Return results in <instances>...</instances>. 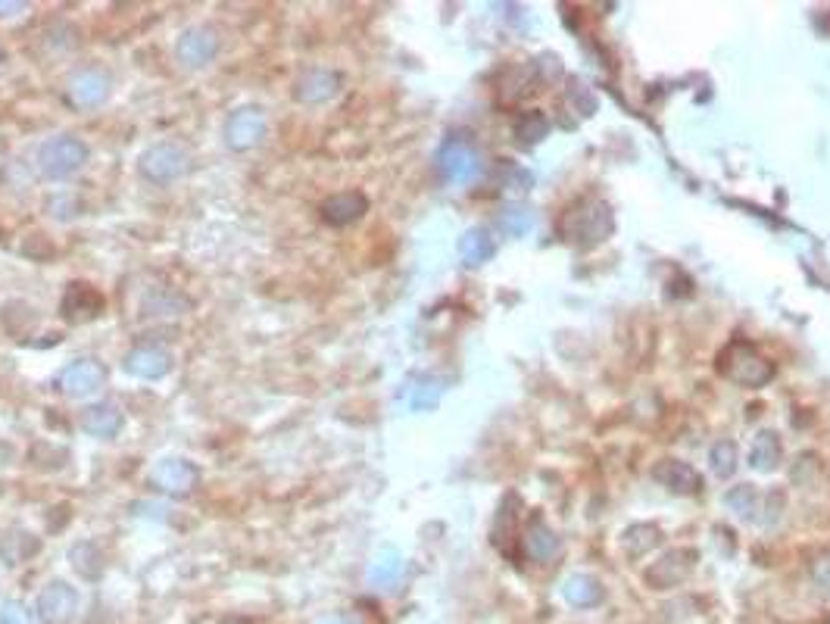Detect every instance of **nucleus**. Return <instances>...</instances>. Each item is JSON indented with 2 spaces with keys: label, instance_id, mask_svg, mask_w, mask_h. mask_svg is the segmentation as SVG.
<instances>
[{
  "label": "nucleus",
  "instance_id": "obj_15",
  "mask_svg": "<svg viewBox=\"0 0 830 624\" xmlns=\"http://www.w3.org/2000/svg\"><path fill=\"white\" fill-rule=\"evenodd\" d=\"M41 553V537H35L29 528H7L4 537H0V562L7 568H19L29 559H35Z\"/></svg>",
  "mask_w": 830,
  "mask_h": 624
},
{
  "label": "nucleus",
  "instance_id": "obj_20",
  "mask_svg": "<svg viewBox=\"0 0 830 624\" xmlns=\"http://www.w3.org/2000/svg\"><path fill=\"white\" fill-rule=\"evenodd\" d=\"M69 562L85 581H97L103 575V550L94 540H79L69 546Z\"/></svg>",
  "mask_w": 830,
  "mask_h": 624
},
{
  "label": "nucleus",
  "instance_id": "obj_36",
  "mask_svg": "<svg viewBox=\"0 0 830 624\" xmlns=\"http://www.w3.org/2000/svg\"><path fill=\"white\" fill-rule=\"evenodd\" d=\"M222 624H253V621H247L244 615H231V618H225Z\"/></svg>",
  "mask_w": 830,
  "mask_h": 624
},
{
  "label": "nucleus",
  "instance_id": "obj_25",
  "mask_svg": "<svg viewBox=\"0 0 830 624\" xmlns=\"http://www.w3.org/2000/svg\"><path fill=\"white\" fill-rule=\"evenodd\" d=\"M400 575H403V559L397 556V553H384L378 562H372V568H369V581L375 584V587H384V590H391L397 581H400Z\"/></svg>",
  "mask_w": 830,
  "mask_h": 624
},
{
  "label": "nucleus",
  "instance_id": "obj_23",
  "mask_svg": "<svg viewBox=\"0 0 830 624\" xmlns=\"http://www.w3.org/2000/svg\"><path fill=\"white\" fill-rule=\"evenodd\" d=\"M525 546H528V556H531V559H537V562H550V559L559 553V537L537 518V522L528 528Z\"/></svg>",
  "mask_w": 830,
  "mask_h": 624
},
{
  "label": "nucleus",
  "instance_id": "obj_8",
  "mask_svg": "<svg viewBox=\"0 0 830 624\" xmlns=\"http://www.w3.org/2000/svg\"><path fill=\"white\" fill-rule=\"evenodd\" d=\"M266 138V113L259 107H241L225 122V144L235 153H247Z\"/></svg>",
  "mask_w": 830,
  "mask_h": 624
},
{
  "label": "nucleus",
  "instance_id": "obj_16",
  "mask_svg": "<svg viewBox=\"0 0 830 624\" xmlns=\"http://www.w3.org/2000/svg\"><path fill=\"white\" fill-rule=\"evenodd\" d=\"M369 210V200L362 191H344V194H334L322 203V219L334 228H344V225H353L356 219H362V213Z\"/></svg>",
  "mask_w": 830,
  "mask_h": 624
},
{
  "label": "nucleus",
  "instance_id": "obj_12",
  "mask_svg": "<svg viewBox=\"0 0 830 624\" xmlns=\"http://www.w3.org/2000/svg\"><path fill=\"white\" fill-rule=\"evenodd\" d=\"M337 91H341V72H334L328 66H313V69H306L300 78H297V85H294V100L300 103H325L331 100Z\"/></svg>",
  "mask_w": 830,
  "mask_h": 624
},
{
  "label": "nucleus",
  "instance_id": "obj_28",
  "mask_svg": "<svg viewBox=\"0 0 830 624\" xmlns=\"http://www.w3.org/2000/svg\"><path fill=\"white\" fill-rule=\"evenodd\" d=\"M712 468H715V475H721V478H728L737 468V447L731 444V440H718V444L712 447Z\"/></svg>",
  "mask_w": 830,
  "mask_h": 624
},
{
  "label": "nucleus",
  "instance_id": "obj_34",
  "mask_svg": "<svg viewBox=\"0 0 830 624\" xmlns=\"http://www.w3.org/2000/svg\"><path fill=\"white\" fill-rule=\"evenodd\" d=\"M29 4H19V0H0V16H16V13H25Z\"/></svg>",
  "mask_w": 830,
  "mask_h": 624
},
{
  "label": "nucleus",
  "instance_id": "obj_14",
  "mask_svg": "<svg viewBox=\"0 0 830 624\" xmlns=\"http://www.w3.org/2000/svg\"><path fill=\"white\" fill-rule=\"evenodd\" d=\"M122 366H125L128 375H135V378H141V381H157V378L169 375V369H172V353L163 350V347H153V344L135 347L132 353L125 356Z\"/></svg>",
  "mask_w": 830,
  "mask_h": 624
},
{
  "label": "nucleus",
  "instance_id": "obj_24",
  "mask_svg": "<svg viewBox=\"0 0 830 624\" xmlns=\"http://www.w3.org/2000/svg\"><path fill=\"white\" fill-rule=\"evenodd\" d=\"M749 462H752V468H759V472H771V468L781 462V440H777L774 431H762L756 437V444H752V453H749Z\"/></svg>",
  "mask_w": 830,
  "mask_h": 624
},
{
  "label": "nucleus",
  "instance_id": "obj_17",
  "mask_svg": "<svg viewBox=\"0 0 830 624\" xmlns=\"http://www.w3.org/2000/svg\"><path fill=\"white\" fill-rule=\"evenodd\" d=\"M122 428V409L110 400L94 403L82 412V431L91 437H116Z\"/></svg>",
  "mask_w": 830,
  "mask_h": 624
},
{
  "label": "nucleus",
  "instance_id": "obj_13",
  "mask_svg": "<svg viewBox=\"0 0 830 624\" xmlns=\"http://www.w3.org/2000/svg\"><path fill=\"white\" fill-rule=\"evenodd\" d=\"M60 312H63L66 322H75V325L91 322V319H97L100 312H103V297L91 288V284L75 281V284H69L66 294H63Z\"/></svg>",
  "mask_w": 830,
  "mask_h": 624
},
{
  "label": "nucleus",
  "instance_id": "obj_7",
  "mask_svg": "<svg viewBox=\"0 0 830 624\" xmlns=\"http://www.w3.org/2000/svg\"><path fill=\"white\" fill-rule=\"evenodd\" d=\"M110 75L97 69V66H88V69H79L72 78H69V85H66V97L75 110H97L107 103L110 97Z\"/></svg>",
  "mask_w": 830,
  "mask_h": 624
},
{
  "label": "nucleus",
  "instance_id": "obj_9",
  "mask_svg": "<svg viewBox=\"0 0 830 624\" xmlns=\"http://www.w3.org/2000/svg\"><path fill=\"white\" fill-rule=\"evenodd\" d=\"M219 54V32L213 25H191L181 32L175 44V57L185 69H200L206 63H213Z\"/></svg>",
  "mask_w": 830,
  "mask_h": 624
},
{
  "label": "nucleus",
  "instance_id": "obj_3",
  "mask_svg": "<svg viewBox=\"0 0 830 624\" xmlns=\"http://www.w3.org/2000/svg\"><path fill=\"white\" fill-rule=\"evenodd\" d=\"M138 169L150 185H172V181L188 175L191 153L175 141H160V144H153L141 153Z\"/></svg>",
  "mask_w": 830,
  "mask_h": 624
},
{
  "label": "nucleus",
  "instance_id": "obj_30",
  "mask_svg": "<svg viewBox=\"0 0 830 624\" xmlns=\"http://www.w3.org/2000/svg\"><path fill=\"white\" fill-rule=\"evenodd\" d=\"M656 543H659V531H656L653 525H637V528H631V531L625 534V546L631 550V556L646 553V550H650V546H656Z\"/></svg>",
  "mask_w": 830,
  "mask_h": 624
},
{
  "label": "nucleus",
  "instance_id": "obj_5",
  "mask_svg": "<svg viewBox=\"0 0 830 624\" xmlns=\"http://www.w3.org/2000/svg\"><path fill=\"white\" fill-rule=\"evenodd\" d=\"M437 169L447 181H453V185H469V181L478 178V172H481V156L472 147V141H465L462 135H453L437 150Z\"/></svg>",
  "mask_w": 830,
  "mask_h": 624
},
{
  "label": "nucleus",
  "instance_id": "obj_11",
  "mask_svg": "<svg viewBox=\"0 0 830 624\" xmlns=\"http://www.w3.org/2000/svg\"><path fill=\"white\" fill-rule=\"evenodd\" d=\"M79 609V590L66 581H50L38 596L41 624H69Z\"/></svg>",
  "mask_w": 830,
  "mask_h": 624
},
{
  "label": "nucleus",
  "instance_id": "obj_2",
  "mask_svg": "<svg viewBox=\"0 0 830 624\" xmlns=\"http://www.w3.org/2000/svg\"><path fill=\"white\" fill-rule=\"evenodd\" d=\"M88 156H91V150L82 138H75V135L47 138L38 147V172L50 181H63L79 172L88 163Z\"/></svg>",
  "mask_w": 830,
  "mask_h": 624
},
{
  "label": "nucleus",
  "instance_id": "obj_10",
  "mask_svg": "<svg viewBox=\"0 0 830 624\" xmlns=\"http://www.w3.org/2000/svg\"><path fill=\"white\" fill-rule=\"evenodd\" d=\"M107 381V366L97 359H75L57 375V390L66 397H88Z\"/></svg>",
  "mask_w": 830,
  "mask_h": 624
},
{
  "label": "nucleus",
  "instance_id": "obj_21",
  "mask_svg": "<svg viewBox=\"0 0 830 624\" xmlns=\"http://www.w3.org/2000/svg\"><path fill=\"white\" fill-rule=\"evenodd\" d=\"M562 593H565V600L572 603V606H578V609L600 606L603 596H606L603 584L596 581V578H590V575H575V578H568L565 587H562Z\"/></svg>",
  "mask_w": 830,
  "mask_h": 624
},
{
  "label": "nucleus",
  "instance_id": "obj_29",
  "mask_svg": "<svg viewBox=\"0 0 830 624\" xmlns=\"http://www.w3.org/2000/svg\"><path fill=\"white\" fill-rule=\"evenodd\" d=\"M728 506L737 512V515H743V518H752V512H756V503H759V497H756V487H749V484H740V487H734L728 497Z\"/></svg>",
  "mask_w": 830,
  "mask_h": 624
},
{
  "label": "nucleus",
  "instance_id": "obj_22",
  "mask_svg": "<svg viewBox=\"0 0 830 624\" xmlns=\"http://www.w3.org/2000/svg\"><path fill=\"white\" fill-rule=\"evenodd\" d=\"M494 253H497L494 238H490L484 228H472V231H465L462 238H459V256H462L465 266H481Z\"/></svg>",
  "mask_w": 830,
  "mask_h": 624
},
{
  "label": "nucleus",
  "instance_id": "obj_35",
  "mask_svg": "<svg viewBox=\"0 0 830 624\" xmlns=\"http://www.w3.org/2000/svg\"><path fill=\"white\" fill-rule=\"evenodd\" d=\"M322 624H366V621H362L359 615H350V612H347V615H334V618H328V621H322Z\"/></svg>",
  "mask_w": 830,
  "mask_h": 624
},
{
  "label": "nucleus",
  "instance_id": "obj_26",
  "mask_svg": "<svg viewBox=\"0 0 830 624\" xmlns=\"http://www.w3.org/2000/svg\"><path fill=\"white\" fill-rule=\"evenodd\" d=\"M440 394H444V381H437V378H422L419 384L412 387V394H409V406L412 409H434Z\"/></svg>",
  "mask_w": 830,
  "mask_h": 624
},
{
  "label": "nucleus",
  "instance_id": "obj_32",
  "mask_svg": "<svg viewBox=\"0 0 830 624\" xmlns=\"http://www.w3.org/2000/svg\"><path fill=\"white\" fill-rule=\"evenodd\" d=\"M0 624H35V618L29 609H25V603L7 600V603H0Z\"/></svg>",
  "mask_w": 830,
  "mask_h": 624
},
{
  "label": "nucleus",
  "instance_id": "obj_31",
  "mask_svg": "<svg viewBox=\"0 0 830 624\" xmlns=\"http://www.w3.org/2000/svg\"><path fill=\"white\" fill-rule=\"evenodd\" d=\"M531 225H534V216L528 210H506L500 216V228L506 234H512V238H522V234H528Z\"/></svg>",
  "mask_w": 830,
  "mask_h": 624
},
{
  "label": "nucleus",
  "instance_id": "obj_27",
  "mask_svg": "<svg viewBox=\"0 0 830 624\" xmlns=\"http://www.w3.org/2000/svg\"><path fill=\"white\" fill-rule=\"evenodd\" d=\"M547 132H550V122L543 119L540 113H531V116H525L522 122L515 125V138L522 141V144H534V141H540Z\"/></svg>",
  "mask_w": 830,
  "mask_h": 624
},
{
  "label": "nucleus",
  "instance_id": "obj_1",
  "mask_svg": "<svg viewBox=\"0 0 830 624\" xmlns=\"http://www.w3.org/2000/svg\"><path fill=\"white\" fill-rule=\"evenodd\" d=\"M562 231L568 241H575L578 247H596L603 244L612 234V210L603 200H581L572 213L565 216Z\"/></svg>",
  "mask_w": 830,
  "mask_h": 624
},
{
  "label": "nucleus",
  "instance_id": "obj_6",
  "mask_svg": "<svg viewBox=\"0 0 830 624\" xmlns=\"http://www.w3.org/2000/svg\"><path fill=\"white\" fill-rule=\"evenodd\" d=\"M147 481H150L153 490H160V493H166V497L181 500V497H188V493H194V487L200 481V472H197L194 462L172 456V459H163V462L153 465V472H150Z\"/></svg>",
  "mask_w": 830,
  "mask_h": 624
},
{
  "label": "nucleus",
  "instance_id": "obj_19",
  "mask_svg": "<svg viewBox=\"0 0 830 624\" xmlns=\"http://www.w3.org/2000/svg\"><path fill=\"white\" fill-rule=\"evenodd\" d=\"M690 553H681V550H674L668 553L662 562H656V568H650V584L659 587V590H668V587H678L684 578H687V571L693 568V562H684Z\"/></svg>",
  "mask_w": 830,
  "mask_h": 624
},
{
  "label": "nucleus",
  "instance_id": "obj_4",
  "mask_svg": "<svg viewBox=\"0 0 830 624\" xmlns=\"http://www.w3.org/2000/svg\"><path fill=\"white\" fill-rule=\"evenodd\" d=\"M721 375L743 387H762L774 378V366L749 344H734L721 356Z\"/></svg>",
  "mask_w": 830,
  "mask_h": 624
},
{
  "label": "nucleus",
  "instance_id": "obj_33",
  "mask_svg": "<svg viewBox=\"0 0 830 624\" xmlns=\"http://www.w3.org/2000/svg\"><path fill=\"white\" fill-rule=\"evenodd\" d=\"M812 581H815L818 590L830 593V556H824L812 565Z\"/></svg>",
  "mask_w": 830,
  "mask_h": 624
},
{
  "label": "nucleus",
  "instance_id": "obj_37",
  "mask_svg": "<svg viewBox=\"0 0 830 624\" xmlns=\"http://www.w3.org/2000/svg\"><path fill=\"white\" fill-rule=\"evenodd\" d=\"M4 60H7V50H4V44H0V63H4Z\"/></svg>",
  "mask_w": 830,
  "mask_h": 624
},
{
  "label": "nucleus",
  "instance_id": "obj_18",
  "mask_svg": "<svg viewBox=\"0 0 830 624\" xmlns=\"http://www.w3.org/2000/svg\"><path fill=\"white\" fill-rule=\"evenodd\" d=\"M653 478L659 484H665L671 493H696L699 490V475L687 462H678V459H665L653 468Z\"/></svg>",
  "mask_w": 830,
  "mask_h": 624
}]
</instances>
